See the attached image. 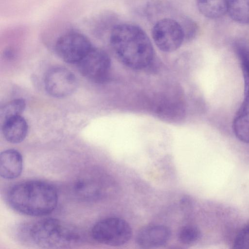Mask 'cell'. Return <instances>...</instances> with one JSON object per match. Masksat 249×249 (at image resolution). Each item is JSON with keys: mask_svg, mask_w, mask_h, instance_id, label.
<instances>
[{"mask_svg": "<svg viewBox=\"0 0 249 249\" xmlns=\"http://www.w3.org/2000/svg\"><path fill=\"white\" fill-rule=\"evenodd\" d=\"M130 225L124 220L110 217L98 221L91 229V236L97 242L118 246L128 242L132 236Z\"/></svg>", "mask_w": 249, "mask_h": 249, "instance_id": "277c9868", "label": "cell"}, {"mask_svg": "<svg viewBox=\"0 0 249 249\" xmlns=\"http://www.w3.org/2000/svg\"><path fill=\"white\" fill-rule=\"evenodd\" d=\"M113 15L103 14L94 19L92 22V32L96 36H101L107 31L110 32L116 24Z\"/></svg>", "mask_w": 249, "mask_h": 249, "instance_id": "9a60e30c", "label": "cell"}, {"mask_svg": "<svg viewBox=\"0 0 249 249\" xmlns=\"http://www.w3.org/2000/svg\"><path fill=\"white\" fill-rule=\"evenodd\" d=\"M199 12L205 17L216 19L227 13L226 0H196Z\"/></svg>", "mask_w": 249, "mask_h": 249, "instance_id": "4fadbf2b", "label": "cell"}, {"mask_svg": "<svg viewBox=\"0 0 249 249\" xmlns=\"http://www.w3.org/2000/svg\"><path fill=\"white\" fill-rule=\"evenodd\" d=\"M77 64L84 76L92 82L101 83L108 76L111 61L104 50L93 47Z\"/></svg>", "mask_w": 249, "mask_h": 249, "instance_id": "52a82bcc", "label": "cell"}, {"mask_svg": "<svg viewBox=\"0 0 249 249\" xmlns=\"http://www.w3.org/2000/svg\"><path fill=\"white\" fill-rule=\"evenodd\" d=\"M20 230L24 242L45 249L71 248L80 244L83 238L76 228L53 218L22 226Z\"/></svg>", "mask_w": 249, "mask_h": 249, "instance_id": "3957f363", "label": "cell"}, {"mask_svg": "<svg viewBox=\"0 0 249 249\" xmlns=\"http://www.w3.org/2000/svg\"><path fill=\"white\" fill-rule=\"evenodd\" d=\"M227 12L237 23L249 24V0H226Z\"/></svg>", "mask_w": 249, "mask_h": 249, "instance_id": "5bb4252c", "label": "cell"}, {"mask_svg": "<svg viewBox=\"0 0 249 249\" xmlns=\"http://www.w3.org/2000/svg\"><path fill=\"white\" fill-rule=\"evenodd\" d=\"M171 236L170 230L166 227L151 224L143 227L136 236L137 244L142 248L160 247L166 244Z\"/></svg>", "mask_w": 249, "mask_h": 249, "instance_id": "9c48e42d", "label": "cell"}, {"mask_svg": "<svg viewBox=\"0 0 249 249\" xmlns=\"http://www.w3.org/2000/svg\"><path fill=\"white\" fill-rule=\"evenodd\" d=\"M151 34L156 45L164 52L175 51L185 41L181 24L173 18H164L157 21L152 27Z\"/></svg>", "mask_w": 249, "mask_h": 249, "instance_id": "5b68a950", "label": "cell"}, {"mask_svg": "<svg viewBox=\"0 0 249 249\" xmlns=\"http://www.w3.org/2000/svg\"><path fill=\"white\" fill-rule=\"evenodd\" d=\"M10 206L23 214L40 216L52 213L58 203V194L51 184L28 180L13 186L7 195Z\"/></svg>", "mask_w": 249, "mask_h": 249, "instance_id": "7a4b0ae2", "label": "cell"}, {"mask_svg": "<svg viewBox=\"0 0 249 249\" xmlns=\"http://www.w3.org/2000/svg\"><path fill=\"white\" fill-rule=\"evenodd\" d=\"M23 159L17 150H6L0 155V175L6 179H13L19 177L22 171Z\"/></svg>", "mask_w": 249, "mask_h": 249, "instance_id": "8fae6325", "label": "cell"}, {"mask_svg": "<svg viewBox=\"0 0 249 249\" xmlns=\"http://www.w3.org/2000/svg\"><path fill=\"white\" fill-rule=\"evenodd\" d=\"M233 248L249 249V224L244 227L238 233L234 240Z\"/></svg>", "mask_w": 249, "mask_h": 249, "instance_id": "ffe728a7", "label": "cell"}, {"mask_svg": "<svg viewBox=\"0 0 249 249\" xmlns=\"http://www.w3.org/2000/svg\"><path fill=\"white\" fill-rule=\"evenodd\" d=\"M179 21L183 28L185 41H189L195 38L198 33L196 23L188 17H182Z\"/></svg>", "mask_w": 249, "mask_h": 249, "instance_id": "d6986e66", "label": "cell"}, {"mask_svg": "<svg viewBox=\"0 0 249 249\" xmlns=\"http://www.w3.org/2000/svg\"><path fill=\"white\" fill-rule=\"evenodd\" d=\"M47 92L56 98H63L71 95L76 90L77 79L72 72L61 67L50 69L44 79Z\"/></svg>", "mask_w": 249, "mask_h": 249, "instance_id": "ba28073f", "label": "cell"}, {"mask_svg": "<svg viewBox=\"0 0 249 249\" xmlns=\"http://www.w3.org/2000/svg\"><path fill=\"white\" fill-rule=\"evenodd\" d=\"M200 231L196 226H185L179 231L178 237L181 243L189 245L197 241L200 237Z\"/></svg>", "mask_w": 249, "mask_h": 249, "instance_id": "ac0fdd59", "label": "cell"}, {"mask_svg": "<svg viewBox=\"0 0 249 249\" xmlns=\"http://www.w3.org/2000/svg\"><path fill=\"white\" fill-rule=\"evenodd\" d=\"M244 97L232 123V130L240 141L249 143V79L244 80Z\"/></svg>", "mask_w": 249, "mask_h": 249, "instance_id": "30bf717a", "label": "cell"}, {"mask_svg": "<svg viewBox=\"0 0 249 249\" xmlns=\"http://www.w3.org/2000/svg\"><path fill=\"white\" fill-rule=\"evenodd\" d=\"M109 40L119 59L130 68L144 69L153 59L152 42L145 31L136 25L116 24L109 33Z\"/></svg>", "mask_w": 249, "mask_h": 249, "instance_id": "6da1fadb", "label": "cell"}, {"mask_svg": "<svg viewBox=\"0 0 249 249\" xmlns=\"http://www.w3.org/2000/svg\"><path fill=\"white\" fill-rule=\"evenodd\" d=\"M26 106L24 100L16 99L5 104L0 108V118L4 120L16 116L20 115Z\"/></svg>", "mask_w": 249, "mask_h": 249, "instance_id": "e0dca14e", "label": "cell"}, {"mask_svg": "<svg viewBox=\"0 0 249 249\" xmlns=\"http://www.w3.org/2000/svg\"><path fill=\"white\" fill-rule=\"evenodd\" d=\"M28 130L26 120L20 115L9 118L3 121L2 132L5 139L12 143L21 142Z\"/></svg>", "mask_w": 249, "mask_h": 249, "instance_id": "7c38bea8", "label": "cell"}, {"mask_svg": "<svg viewBox=\"0 0 249 249\" xmlns=\"http://www.w3.org/2000/svg\"><path fill=\"white\" fill-rule=\"evenodd\" d=\"M235 49L239 59L244 79H249V42L240 40L235 43Z\"/></svg>", "mask_w": 249, "mask_h": 249, "instance_id": "2e32d148", "label": "cell"}, {"mask_svg": "<svg viewBox=\"0 0 249 249\" xmlns=\"http://www.w3.org/2000/svg\"><path fill=\"white\" fill-rule=\"evenodd\" d=\"M90 40L84 34L71 30L56 40L54 45L57 55L69 63H77L92 49Z\"/></svg>", "mask_w": 249, "mask_h": 249, "instance_id": "8992f818", "label": "cell"}]
</instances>
